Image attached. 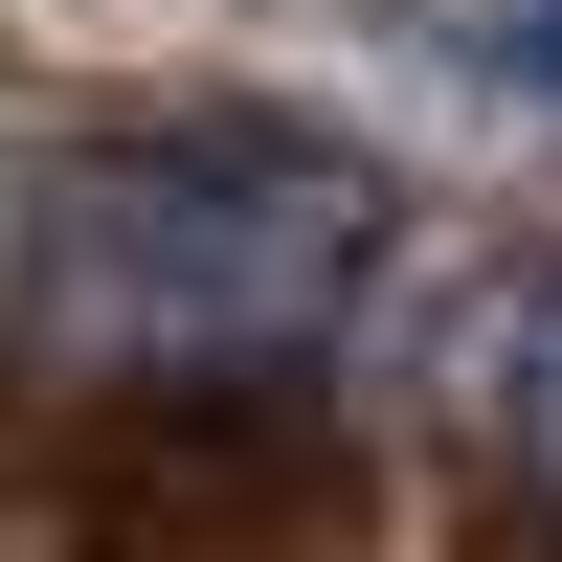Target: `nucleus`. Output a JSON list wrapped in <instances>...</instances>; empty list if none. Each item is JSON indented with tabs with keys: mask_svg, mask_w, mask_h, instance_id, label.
Here are the masks:
<instances>
[{
	"mask_svg": "<svg viewBox=\"0 0 562 562\" xmlns=\"http://www.w3.org/2000/svg\"><path fill=\"white\" fill-rule=\"evenodd\" d=\"M383 293V158L270 90H135L23 158V315L68 383H270Z\"/></svg>",
	"mask_w": 562,
	"mask_h": 562,
	"instance_id": "1",
	"label": "nucleus"
},
{
	"mask_svg": "<svg viewBox=\"0 0 562 562\" xmlns=\"http://www.w3.org/2000/svg\"><path fill=\"white\" fill-rule=\"evenodd\" d=\"M428 405L495 450V473L562 495V248H495V270L428 293Z\"/></svg>",
	"mask_w": 562,
	"mask_h": 562,
	"instance_id": "2",
	"label": "nucleus"
},
{
	"mask_svg": "<svg viewBox=\"0 0 562 562\" xmlns=\"http://www.w3.org/2000/svg\"><path fill=\"white\" fill-rule=\"evenodd\" d=\"M383 23H405V68L473 90L495 135H562V0H383Z\"/></svg>",
	"mask_w": 562,
	"mask_h": 562,
	"instance_id": "3",
	"label": "nucleus"
}]
</instances>
